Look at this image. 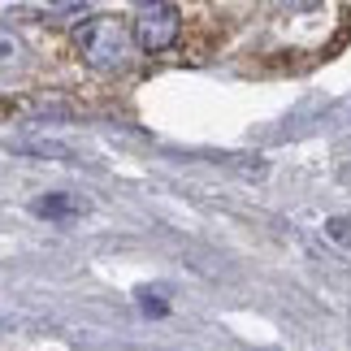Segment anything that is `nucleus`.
Wrapping results in <instances>:
<instances>
[{"instance_id":"7ed1b4c3","label":"nucleus","mask_w":351,"mask_h":351,"mask_svg":"<svg viewBox=\"0 0 351 351\" xmlns=\"http://www.w3.org/2000/svg\"><path fill=\"white\" fill-rule=\"evenodd\" d=\"M31 208H35V217H48V221H70L74 213H78V204H74L70 195H61V191H52V195H39Z\"/></svg>"},{"instance_id":"f257e3e1","label":"nucleus","mask_w":351,"mask_h":351,"mask_svg":"<svg viewBox=\"0 0 351 351\" xmlns=\"http://www.w3.org/2000/svg\"><path fill=\"white\" fill-rule=\"evenodd\" d=\"M78 52H83V61L91 70H121V65H130L134 57V44L139 39H130V31L113 18H91L87 26H78Z\"/></svg>"},{"instance_id":"423d86ee","label":"nucleus","mask_w":351,"mask_h":351,"mask_svg":"<svg viewBox=\"0 0 351 351\" xmlns=\"http://www.w3.org/2000/svg\"><path fill=\"white\" fill-rule=\"evenodd\" d=\"M18 57V39L13 35H0V61H13Z\"/></svg>"},{"instance_id":"f03ea898","label":"nucleus","mask_w":351,"mask_h":351,"mask_svg":"<svg viewBox=\"0 0 351 351\" xmlns=\"http://www.w3.org/2000/svg\"><path fill=\"white\" fill-rule=\"evenodd\" d=\"M178 31H182V18L169 0H152V5H143L139 18H134V39H139V48H147V52H165L173 39H178Z\"/></svg>"},{"instance_id":"6e6552de","label":"nucleus","mask_w":351,"mask_h":351,"mask_svg":"<svg viewBox=\"0 0 351 351\" xmlns=\"http://www.w3.org/2000/svg\"><path fill=\"white\" fill-rule=\"evenodd\" d=\"M57 9H74V5H83V0H52Z\"/></svg>"},{"instance_id":"39448f33","label":"nucleus","mask_w":351,"mask_h":351,"mask_svg":"<svg viewBox=\"0 0 351 351\" xmlns=\"http://www.w3.org/2000/svg\"><path fill=\"white\" fill-rule=\"evenodd\" d=\"M326 234L351 252V217H330V221H326Z\"/></svg>"},{"instance_id":"20e7f679","label":"nucleus","mask_w":351,"mask_h":351,"mask_svg":"<svg viewBox=\"0 0 351 351\" xmlns=\"http://www.w3.org/2000/svg\"><path fill=\"white\" fill-rule=\"evenodd\" d=\"M139 308L147 317H165L169 313V300H165V291H139Z\"/></svg>"},{"instance_id":"0eeeda50","label":"nucleus","mask_w":351,"mask_h":351,"mask_svg":"<svg viewBox=\"0 0 351 351\" xmlns=\"http://www.w3.org/2000/svg\"><path fill=\"white\" fill-rule=\"evenodd\" d=\"M282 5H291V9H313V5H321V0H282Z\"/></svg>"}]
</instances>
